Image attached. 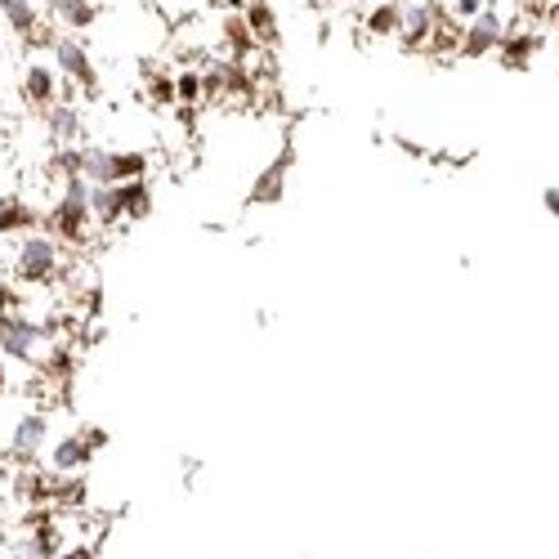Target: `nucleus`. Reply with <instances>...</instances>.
Masks as SVG:
<instances>
[{"mask_svg":"<svg viewBox=\"0 0 559 559\" xmlns=\"http://www.w3.org/2000/svg\"><path fill=\"white\" fill-rule=\"evenodd\" d=\"M85 170H90V179H99V183H121V179H139L144 175V157L139 153H90L85 157Z\"/></svg>","mask_w":559,"mask_h":559,"instance_id":"1","label":"nucleus"},{"mask_svg":"<svg viewBox=\"0 0 559 559\" xmlns=\"http://www.w3.org/2000/svg\"><path fill=\"white\" fill-rule=\"evenodd\" d=\"M55 247L45 242V238H32L27 247H23V260H19V269H23V277H50L55 273Z\"/></svg>","mask_w":559,"mask_h":559,"instance_id":"2","label":"nucleus"},{"mask_svg":"<svg viewBox=\"0 0 559 559\" xmlns=\"http://www.w3.org/2000/svg\"><path fill=\"white\" fill-rule=\"evenodd\" d=\"M90 452H95V443H90V435L85 439H63L59 448H55V456H50V465L63 475V471H81V465L90 461Z\"/></svg>","mask_w":559,"mask_h":559,"instance_id":"3","label":"nucleus"},{"mask_svg":"<svg viewBox=\"0 0 559 559\" xmlns=\"http://www.w3.org/2000/svg\"><path fill=\"white\" fill-rule=\"evenodd\" d=\"M40 439H45V421H40V416H27V421L19 426V435H14V448L19 452H36Z\"/></svg>","mask_w":559,"mask_h":559,"instance_id":"4","label":"nucleus"},{"mask_svg":"<svg viewBox=\"0 0 559 559\" xmlns=\"http://www.w3.org/2000/svg\"><path fill=\"white\" fill-rule=\"evenodd\" d=\"M283 170H287V166L264 170V175H260V183H255V193H251V202H273L277 193H283Z\"/></svg>","mask_w":559,"mask_h":559,"instance_id":"5","label":"nucleus"},{"mask_svg":"<svg viewBox=\"0 0 559 559\" xmlns=\"http://www.w3.org/2000/svg\"><path fill=\"white\" fill-rule=\"evenodd\" d=\"M492 40H497V19H479V27H475L471 45H465V55H484Z\"/></svg>","mask_w":559,"mask_h":559,"instance_id":"6","label":"nucleus"},{"mask_svg":"<svg viewBox=\"0 0 559 559\" xmlns=\"http://www.w3.org/2000/svg\"><path fill=\"white\" fill-rule=\"evenodd\" d=\"M59 55H63V68H68L72 76H81L85 85H95V72H90V68H85V59H81V50H72V45H63V50H59Z\"/></svg>","mask_w":559,"mask_h":559,"instance_id":"7","label":"nucleus"},{"mask_svg":"<svg viewBox=\"0 0 559 559\" xmlns=\"http://www.w3.org/2000/svg\"><path fill=\"white\" fill-rule=\"evenodd\" d=\"M524 59H528V40H524V45H520V40H515V45H506V63H510V68H520Z\"/></svg>","mask_w":559,"mask_h":559,"instance_id":"8","label":"nucleus"},{"mask_svg":"<svg viewBox=\"0 0 559 559\" xmlns=\"http://www.w3.org/2000/svg\"><path fill=\"white\" fill-rule=\"evenodd\" d=\"M55 130H59V134H76V117H72L68 108H63V112H55Z\"/></svg>","mask_w":559,"mask_h":559,"instance_id":"9","label":"nucleus"},{"mask_svg":"<svg viewBox=\"0 0 559 559\" xmlns=\"http://www.w3.org/2000/svg\"><path fill=\"white\" fill-rule=\"evenodd\" d=\"M32 95H36V99L50 95V76H45V72H32Z\"/></svg>","mask_w":559,"mask_h":559,"instance_id":"10","label":"nucleus"},{"mask_svg":"<svg viewBox=\"0 0 559 559\" xmlns=\"http://www.w3.org/2000/svg\"><path fill=\"white\" fill-rule=\"evenodd\" d=\"M55 559H95V555H90V550H85V546H72V550H59V555H55Z\"/></svg>","mask_w":559,"mask_h":559,"instance_id":"11","label":"nucleus"},{"mask_svg":"<svg viewBox=\"0 0 559 559\" xmlns=\"http://www.w3.org/2000/svg\"><path fill=\"white\" fill-rule=\"evenodd\" d=\"M179 90H183V99H198V81H193V76H183Z\"/></svg>","mask_w":559,"mask_h":559,"instance_id":"12","label":"nucleus"},{"mask_svg":"<svg viewBox=\"0 0 559 559\" xmlns=\"http://www.w3.org/2000/svg\"><path fill=\"white\" fill-rule=\"evenodd\" d=\"M14 219H19V211H0V228H10Z\"/></svg>","mask_w":559,"mask_h":559,"instance_id":"13","label":"nucleus"},{"mask_svg":"<svg viewBox=\"0 0 559 559\" xmlns=\"http://www.w3.org/2000/svg\"><path fill=\"white\" fill-rule=\"evenodd\" d=\"M546 206H550V211H555V215H559V193H555V189H550V193H546Z\"/></svg>","mask_w":559,"mask_h":559,"instance_id":"14","label":"nucleus"},{"mask_svg":"<svg viewBox=\"0 0 559 559\" xmlns=\"http://www.w3.org/2000/svg\"><path fill=\"white\" fill-rule=\"evenodd\" d=\"M0 546H5V528H0Z\"/></svg>","mask_w":559,"mask_h":559,"instance_id":"15","label":"nucleus"},{"mask_svg":"<svg viewBox=\"0 0 559 559\" xmlns=\"http://www.w3.org/2000/svg\"><path fill=\"white\" fill-rule=\"evenodd\" d=\"M0 381H5V377H0Z\"/></svg>","mask_w":559,"mask_h":559,"instance_id":"16","label":"nucleus"}]
</instances>
